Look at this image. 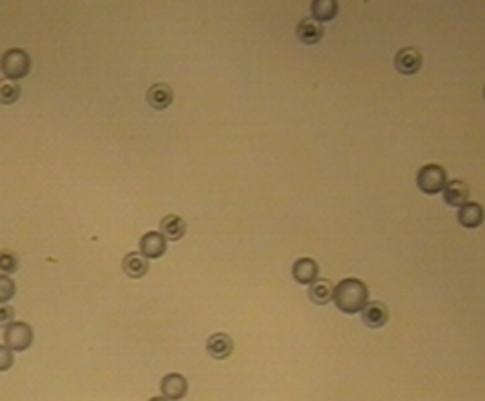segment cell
<instances>
[{"mask_svg":"<svg viewBox=\"0 0 485 401\" xmlns=\"http://www.w3.org/2000/svg\"><path fill=\"white\" fill-rule=\"evenodd\" d=\"M332 301L336 309L348 315H356V313H362L366 303L370 301V289L357 277H346L338 285H334Z\"/></svg>","mask_w":485,"mask_h":401,"instance_id":"1","label":"cell"},{"mask_svg":"<svg viewBox=\"0 0 485 401\" xmlns=\"http://www.w3.org/2000/svg\"><path fill=\"white\" fill-rule=\"evenodd\" d=\"M0 69L4 73V77L8 81H20L30 75V69H32V59L24 50H18L12 48L8 52L2 53L0 57Z\"/></svg>","mask_w":485,"mask_h":401,"instance_id":"2","label":"cell"},{"mask_svg":"<svg viewBox=\"0 0 485 401\" xmlns=\"http://www.w3.org/2000/svg\"><path fill=\"white\" fill-rule=\"evenodd\" d=\"M446 182V169L438 164H426L417 173V185L424 195L442 193Z\"/></svg>","mask_w":485,"mask_h":401,"instance_id":"3","label":"cell"},{"mask_svg":"<svg viewBox=\"0 0 485 401\" xmlns=\"http://www.w3.org/2000/svg\"><path fill=\"white\" fill-rule=\"evenodd\" d=\"M34 342V329L24 321H14L4 329V344L12 352H24Z\"/></svg>","mask_w":485,"mask_h":401,"instance_id":"4","label":"cell"},{"mask_svg":"<svg viewBox=\"0 0 485 401\" xmlns=\"http://www.w3.org/2000/svg\"><path fill=\"white\" fill-rule=\"evenodd\" d=\"M159 389H161V395H164L166 400L179 401L187 395V391H189V382H187V378L183 374L171 372V374H166L161 378Z\"/></svg>","mask_w":485,"mask_h":401,"instance_id":"5","label":"cell"},{"mask_svg":"<svg viewBox=\"0 0 485 401\" xmlns=\"http://www.w3.org/2000/svg\"><path fill=\"white\" fill-rule=\"evenodd\" d=\"M362 321L370 329H382L389 321V309L382 301H368L362 309Z\"/></svg>","mask_w":485,"mask_h":401,"instance_id":"6","label":"cell"},{"mask_svg":"<svg viewBox=\"0 0 485 401\" xmlns=\"http://www.w3.org/2000/svg\"><path fill=\"white\" fill-rule=\"evenodd\" d=\"M166 252L167 240L157 231H150L140 238V254H143L148 260L161 258Z\"/></svg>","mask_w":485,"mask_h":401,"instance_id":"7","label":"cell"},{"mask_svg":"<svg viewBox=\"0 0 485 401\" xmlns=\"http://www.w3.org/2000/svg\"><path fill=\"white\" fill-rule=\"evenodd\" d=\"M422 65V55L417 48H403L395 55V69L403 75H415Z\"/></svg>","mask_w":485,"mask_h":401,"instance_id":"8","label":"cell"},{"mask_svg":"<svg viewBox=\"0 0 485 401\" xmlns=\"http://www.w3.org/2000/svg\"><path fill=\"white\" fill-rule=\"evenodd\" d=\"M442 195H444V203L448 207L459 208L470 201V187L462 179H452V182H446Z\"/></svg>","mask_w":485,"mask_h":401,"instance_id":"9","label":"cell"},{"mask_svg":"<svg viewBox=\"0 0 485 401\" xmlns=\"http://www.w3.org/2000/svg\"><path fill=\"white\" fill-rule=\"evenodd\" d=\"M291 273H293V280L297 282V284L310 285L313 282H317V280H319L320 268H319V264H317L313 258H299V260H295L293 268H291Z\"/></svg>","mask_w":485,"mask_h":401,"instance_id":"10","label":"cell"},{"mask_svg":"<svg viewBox=\"0 0 485 401\" xmlns=\"http://www.w3.org/2000/svg\"><path fill=\"white\" fill-rule=\"evenodd\" d=\"M206 352L215 360H226L230 354L234 352V340L226 333H215L206 340Z\"/></svg>","mask_w":485,"mask_h":401,"instance_id":"11","label":"cell"},{"mask_svg":"<svg viewBox=\"0 0 485 401\" xmlns=\"http://www.w3.org/2000/svg\"><path fill=\"white\" fill-rule=\"evenodd\" d=\"M122 270L128 277L132 280H140L146 273L150 272V260L146 258L140 252H130L122 260Z\"/></svg>","mask_w":485,"mask_h":401,"instance_id":"12","label":"cell"},{"mask_svg":"<svg viewBox=\"0 0 485 401\" xmlns=\"http://www.w3.org/2000/svg\"><path fill=\"white\" fill-rule=\"evenodd\" d=\"M322 36H324V28H322L320 22L313 20V18L301 20L299 26H297V38H299L301 43H305V46H315V43H319L320 39H322Z\"/></svg>","mask_w":485,"mask_h":401,"instance_id":"13","label":"cell"},{"mask_svg":"<svg viewBox=\"0 0 485 401\" xmlns=\"http://www.w3.org/2000/svg\"><path fill=\"white\" fill-rule=\"evenodd\" d=\"M159 234L166 238V240H173L177 242L181 240L185 234H187V222L181 219L179 215H167L159 222Z\"/></svg>","mask_w":485,"mask_h":401,"instance_id":"14","label":"cell"},{"mask_svg":"<svg viewBox=\"0 0 485 401\" xmlns=\"http://www.w3.org/2000/svg\"><path fill=\"white\" fill-rule=\"evenodd\" d=\"M458 222L464 228H477L484 222V208L479 203L468 201L466 205H462L458 208Z\"/></svg>","mask_w":485,"mask_h":401,"instance_id":"15","label":"cell"},{"mask_svg":"<svg viewBox=\"0 0 485 401\" xmlns=\"http://www.w3.org/2000/svg\"><path fill=\"white\" fill-rule=\"evenodd\" d=\"M148 103L155 110H166L173 103V91L167 83H155L148 91Z\"/></svg>","mask_w":485,"mask_h":401,"instance_id":"16","label":"cell"},{"mask_svg":"<svg viewBox=\"0 0 485 401\" xmlns=\"http://www.w3.org/2000/svg\"><path fill=\"white\" fill-rule=\"evenodd\" d=\"M338 2L336 0H315L310 2V18L317 20V22H330L338 16Z\"/></svg>","mask_w":485,"mask_h":401,"instance_id":"17","label":"cell"},{"mask_svg":"<svg viewBox=\"0 0 485 401\" xmlns=\"http://www.w3.org/2000/svg\"><path fill=\"white\" fill-rule=\"evenodd\" d=\"M332 295H334V285L328 280H320L319 277L317 282H313V284L308 285V297L317 305L330 303Z\"/></svg>","mask_w":485,"mask_h":401,"instance_id":"18","label":"cell"},{"mask_svg":"<svg viewBox=\"0 0 485 401\" xmlns=\"http://www.w3.org/2000/svg\"><path fill=\"white\" fill-rule=\"evenodd\" d=\"M20 95V85H16L14 81H0V104H14Z\"/></svg>","mask_w":485,"mask_h":401,"instance_id":"19","label":"cell"},{"mask_svg":"<svg viewBox=\"0 0 485 401\" xmlns=\"http://www.w3.org/2000/svg\"><path fill=\"white\" fill-rule=\"evenodd\" d=\"M20 268V262H18V256L10 252V250H0V273H6L10 275L16 270Z\"/></svg>","mask_w":485,"mask_h":401,"instance_id":"20","label":"cell"},{"mask_svg":"<svg viewBox=\"0 0 485 401\" xmlns=\"http://www.w3.org/2000/svg\"><path fill=\"white\" fill-rule=\"evenodd\" d=\"M16 295V284L10 275L0 273V303H8Z\"/></svg>","mask_w":485,"mask_h":401,"instance_id":"21","label":"cell"},{"mask_svg":"<svg viewBox=\"0 0 485 401\" xmlns=\"http://www.w3.org/2000/svg\"><path fill=\"white\" fill-rule=\"evenodd\" d=\"M14 366V352L6 344H0V372H8Z\"/></svg>","mask_w":485,"mask_h":401,"instance_id":"22","label":"cell"},{"mask_svg":"<svg viewBox=\"0 0 485 401\" xmlns=\"http://www.w3.org/2000/svg\"><path fill=\"white\" fill-rule=\"evenodd\" d=\"M10 323H14V307L0 303V329H6Z\"/></svg>","mask_w":485,"mask_h":401,"instance_id":"23","label":"cell"},{"mask_svg":"<svg viewBox=\"0 0 485 401\" xmlns=\"http://www.w3.org/2000/svg\"><path fill=\"white\" fill-rule=\"evenodd\" d=\"M148 401H169V400H166V398H164V395H161V398H159V395H157V398H152V400H148Z\"/></svg>","mask_w":485,"mask_h":401,"instance_id":"24","label":"cell"}]
</instances>
